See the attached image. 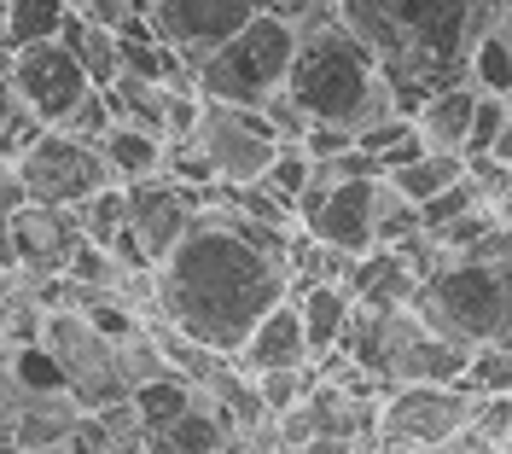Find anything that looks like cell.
Returning <instances> with one entry per match:
<instances>
[{
	"label": "cell",
	"instance_id": "74e56055",
	"mask_svg": "<svg viewBox=\"0 0 512 454\" xmlns=\"http://www.w3.org/2000/svg\"><path fill=\"white\" fill-rule=\"evenodd\" d=\"M59 129L70 134V140H88V146H94L99 134L111 129V105H105V94H99V88H88V94L76 99V111L64 117Z\"/></svg>",
	"mask_w": 512,
	"mask_h": 454
},
{
	"label": "cell",
	"instance_id": "e575fe53",
	"mask_svg": "<svg viewBox=\"0 0 512 454\" xmlns=\"http://www.w3.org/2000/svg\"><path fill=\"white\" fill-rule=\"evenodd\" d=\"M117 367H123V385L128 390L152 385V379H169V361H163L158 338H152L146 326H140L134 338H123V344H117Z\"/></svg>",
	"mask_w": 512,
	"mask_h": 454
},
{
	"label": "cell",
	"instance_id": "f546056e",
	"mask_svg": "<svg viewBox=\"0 0 512 454\" xmlns=\"http://www.w3.org/2000/svg\"><path fill=\"white\" fill-rule=\"evenodd\" d=\"M76 227H82V239H88V245H99V251H105V245H111V239L128 227L123 187L111 181V187H99L94 198H82V204H76Z\"/></svg>",
	"mask_w": 512,
	"mask_h": 454
},
{
	"label": "cell",
	"instance_id": "d4e9b609",
	"mask_svg": "<svg viewBox=\"0 0 512 454\" xmlns=\"http://www.w3.org/2000/svg\"><path fill=\"white\" fill-rule=\"evenodd\" d=\"M460 175H466V158H454V152H419L408 169H396V175H384V181L419 210V204H431L437 193H448Z\"/></svg>",
	"mask_w": 512,
	"mask_h": 454
},
{
	"label": "cell",
	"instance_id": "e0dca14e",
	"mask_svg": "<svg viewBox=\"0 0 512 454\" xmlns=\"http://www.w3.org/2000/svg\"><path fill=\"white\" fill-rule=\"evenodd\" d=\"M466 361H472V350H460V344H448V338H437V332L419 326L414 338L396 350L384 385H460V379H466Z\"/></svg>",
	"mask_w": 512,
	"mask_h": 454
},
{
	"label": "cell",
	"instance_id": "ab89813d",
	"mask_svg": "<svg viewBox=\"0 0 512 454\" xmlns=\"http://www.w3.org/2000/svg\"><path fill=\"white\" fill-rule=\"evenodd\" d=\"M76 12H82V18H88L94 30H111V35L123 30L128 18H134V12H128V0H82Z\"/></svg>",
	"mask_w": 512,
	"mask_h": 454
},
{
	"label": "cell",
	"instance_id": "b9f144b4",
	"mask_svg": "<svg viewBox=\"0 0 512 454\" xmlns=\"http://www.w3.org/2000/svg\"><path fill=\"white\" fill-rule=\"evenodd\" d=\"M489 210H495V222H501V227H507V233H512V187H507V193H501V198H495Z\"/></svg>",
	"mask_w": 512,
	"mask_h": 454
},
{
	"label": "cell",
	"instance_id": "f1b7e54d",
	"mask_svg": "<svg viewBox=\"0 0 512 454\" xmlns=\"http://www.w3.org/2000/svg\"><path fill=\"white\" fill-rule=\"evenodd\" d=\"M466 88L495 94V99L512 94V53L501 47V35H495V30L478 35V41L466 47Z\"/></svg>",
	"mask_w": 512,
	"mask_h": 454
},
{
	"label": "cell",
	"instance_id": "52a82bcc",
	"mask_svg": "<svg viewBox=\"0 0 512 454\" xmlns=\"http://www.w3.org/2000/svg\"><path fill=\"white\" fill-rule=\"evenodd\" d=\"M35 344L59 361V379H64V390L76 396L82 414H99V408H111V402H128L123 367H117V344H105L82 315H70V309H47V315H41V332H35Z\"/></svg>",
	"mask_w": 512,
	"mask_h": 454
},
{
	"label": "cell",
	"instance_id": "3957f363",
	"mask_svg": "<svg viewBox=\"0 0 512 454\" xmlns=\"http://www.w3.org/2000/svg\"><path fill=\"white\" fill-rule=\"evenodd\" d=\"M286 99L309 123H332V129H350V134L396 117L390 82L379 76V59L344 24L297 35V53H291V70H286Z\"/></svg>",
	"mask_w": 512,
	"mask_h": 454
},
{
	"label": "cell",
	"instance_id": "4dcf8cb0",
	"mask_svg": "<svg viewBox=\"0 0 512 454\" xmlns=\"http://www.w3.org/2000/svg\"><path fill=\"white\" fill-rule=\"evenodd\" d=\"M6 379L18 396H59L64 379H59V361L47 356L41 344H12L6 350Z\"/></svg>",
	"mask_w": 512,
	"mask_h": 454
},
{
	"label": "cell",
	"instance_id": "7402d4cb",
	"mask_svg": "<svg viewBox=\"0 0 512 454\" xmlns=\"http://www.w3.org/2000/svg\"><path fill=\"white\" fill-rule=\"evenodd\" d=\"M94 152H99L105 175H111L117 187H128V181H152V175L163 169V140L128 129V123H111V129L94 140Z\"/></svg>",
	"mask_w": 512,
	"mask_h": 454
},
{
	"label": "cell",
	"instance_id": "ffe728a7",
	"mask_svg": "<svg viewBox=\"0 0 512 454\" xmlns=\"http://www.w3.org/2000/svg\"><path fill=\"white\" fill-rule=\"evenodd\" d=\"M291 309H297V326H303L309 361H320V356L338 350L355 303L344 297V286H291Z\"/></svg>",
	"mask_w": 512,
	"mask_h": 454
},
{
	"label": "cell",
	"instance_id": "d6a6232c",
	"mask_svg": "<svg viewBox=\"0 0 512 454\" xmlns=\"http://www.w3.org/2000/svg\"><path fill=\"white\" fill-rule=\"evenodd\" d=\"M460 390L466 396H512V344H483V350H472Z\"/></svg>",
	"mask_w": 512,
	"mask_h": 454
},
{
	"label": "cell",
	"instance_id": "f6af8a7d",
	"mask_svg": "<svg viewBox=\"0 0 512 454\" xmlns=\"http://www.w3.org/2000/svg\"><path fill=\"white\" fill-rule=\"evenodd\" d=\"M507 175H512V169H507Z\"/></svg>",
	"mask_w": 512,
	"mask_h": 454
},
{
	"label": "cell",
	"instance_id": "cb8c5ba5",
	"mask_svg": "<svg viewBox=\"0 0 512 454\" xmlns=\"http://www.w3.org/2000/svg\"><path fill=\"white\" fill-rule=\"evenodd\" d=\"M128 408H134L140 443H146V437H158L163 425H175L192 408V385H187V379H175V373H169V379H152V385L128 390Z\"/></svg>",
	"mask_w": 512,
	"mask_h": 454
},
{
	"label": "cell",
	"instance_id": "277c9868",
	"mask_svg": "<svg viewBox=\"0 0 512 454\" xmlns=\"http://www.w3.org/2000/svg\"><path fill=\"white\" fill-rule=\"evenodd\" d=\"M414 315L460 350L512 344V262H437L419 280Z\"/></svg>",
	"mask_w": 512,
	"mask_h": 454
},
{
	"label": "cell",
	"instance_id": "8fae6325",
	"mask_svg": "<svg viewBox=\"0 0 512 454\" xmlns=\"http://www.w3.org/2000/svg\"><path fill=\"white\" fill-rule=\"evenodd\" d=\"M6 82H12V94L30 105V117L41 129H59L64 117L76 111V99L88 94V76L76 70V59L64 53L59 41H35V47L6 53Z\"/></svg>",
	"mask_w": 512,
	"mask_h": 454
},
{
	"label": "cell",
	"instance_id": "5bb4252c",
	"mask_svg": "<svg viewBox=\"0 0 512 454\" xmlns=\"http://www.w3.org/2000/svg\"><path fill=\"white\" fill-rule=\"evenodd\" d=\"M233 367H239L245 379H256V373H291V367H309V344H303V326H297L291 292H286V303H274V309L251 326V338L239 344Z\"/></svg>",
	"mask_w": 512,
	"mask_h": 454
},
{
	"label": "cell",
	"instance_id": "83f0119b",
	"mask_svg": "<svg viewBox=\"0 0 512 454\" xmlns=\"http://www.w3.org/2000/svg\"><path fill=\"white\" fill-rule=\"evenodd\" d=\"M59 280H64V286H76V292H117V297H123L134 274H123V268L111 262V251H99V245L82 239V245L70 251V262H64Z\"/></svg>",
	"mask_w": 512,
	"mask_h": 454
},
{
	"label": "cell",
	"instance_id": "2e32d148",
	"mask_svg": "<svg viewBox=\"0 0 512 454\" xmlns=\"http://www.w3.org/2000/svg\"><path fill=\"white\" fill-rule=\"evenodd\" d=\"M344 297L355 309H414L419 297V274L408 268L402 251H367L350 262L344 274Z\"/></svg>",
	"mask_w": 512,
	"mask_h": 454
},
{
	"label": "cell",
	"instance_id": "d6986e66",
	"mask_svg": "<svg viewBox=\"0 0 512 454\" xmlns=\"http://www.w3.org/2000/svg\"><path fill=\"white\" fill-rule=\"evenodd\" d=\"M303 408H309V420H315V437H332V443H367L373 437V414H379V402H367V396H350V390L326 385L315 379V390L303 396Z\"/></svg>",
	"mask_w": 512,
	"mask_h": 454
},
{
	"label": "cell",
	"instance_id": "f35d334b",
	"mask_svg": "<svg viewBox=\"0 0 512 454\" xmlns=\"http://www.w3.org/2000/svg\"><path fill=\"white\" fill-rule=\"evenodd\" d=\"M355 146V134L350 129H332V123H309V134L297 140V152L309 163H326V158H338V152H350Z\"/></svg>",
	"mask_w": 512,
	"mask_h": 454
},
{
	"label": "cell",
	"instance_id": "d590c367",
	"mask_svg": "<svg viewBox=\"0 0 512 454\" xmlns=\"http://www.w3.org/2000/svg\"><path fill=\"white\" fill-rule=\"evenodd\" d=\"M501 129H507V99L478 94V105H472V129H466L460 158H489V146H495V134H501Z\"/></svg>",
	"mask_w": 512,
	"mask_h": 454
},
{
	"label": "cell",
	"instance_id": "44dd1931",
	"mask_svg": "<svg viewBox=\"0 0 512 454\" xmlns=\"http://www.w3.org/2000/svg\"><path fill=\"white\" fill-rule=\"evenodd\" d=\"M227 437H233V431L222 425L216 402L192 390V408H187V414H181L175 425H163L158 437H146L140 449H152V454H227Z\"/></svg>",
	"mask_w": 512,
	"mask_h": 454
},
{
	"label": "cell",
	"instance_id": "8d00e7d4",
	"mask_svg": "<svg viewBox=\"0 0 512 454\" xmlns=\"http://www.w3.org/2000/svg\"><path fill=\"white\" fill-rule=\"evenodd\" d=\"M309 169H315V163L303 158L297 146H280V152L268 158V169H262V187H268V193H280L286 204H297V193L309 187Z\"/></svg>",
	"mask_w": 512,
	"mask_h": 454
},
{
	"label": "cell",
	"instance_id": "9a60e30c",
	"mask_svg": "<svg viewBox=\"0 0 512 454\" xmlns=\"http://www.w3.org/2000/svg\"><path fill=\"white\" fill-rule=\"evenodd\" d=\"M82 425V408L76 396L59 390V396H18L12 420H6V437H0V454H30V449H59L76 437Z\"/></svg>",
	"mask_w": 512,
	"mask_h": 454
},
{
	"label": "cell",
	"instance_id": "8992f818",
	"mask_svg": "<svg viewBox=\"0 0 512 454\" xmlns=\"http://www.w3.org/2000/svg\"><path fill=\"white\" fill-rule=\"evenodd\" d=\"M472 420V396L460 385H390L373 414L379 454H425L460 437Z\"/></svg>",
	"mask_w": 512,
	"mask_h": 454
},
{
	"label": "cell",
	"instance_id": "ba28073f",
	"mask_svg": "<svg viewBox=\"0 0 512 454\" xmlns=\"http://www.w3.org/2000/svg\"><path fill=\"white\" fill-rule=\"evenodd\" d=\"M18 181L30 204H53V210H76L82 198H94L99 187H111L105 163L88 140H70L64 129H41L30 146H18Z\"/></svg>",
	"mask_w": 512,
	"mask_h": 454
},
{
	"label": "cell",
	"instance_id": "1f68e13d",
	"mask_svg": "<svg viewBox=\"0 0 512 454\" xmlns=\"http://www.w3.org/2000/svg\"><path fill=\"white\" fill-rule=\"evenodd\" d=\"M489 198H483V187L472 181V175H460L448 193H437L431 204H419V233L431 239V233H443V227H454L460 216H472V210H483Z\"/></svg>",
	"mask_w": 512,
	"mask_h": 454
},
{
	"label": "cell",
	"instance_id": "6da1fadb",
	"mask_svg": "<svg viewBox=\"0 0 512 454\" xmlns=\"http://www.w3.org/2000/svg\"><path fill=\"white\" fill-rule=\"evenodd\" d=\"M286 292L291 274L280 262H268L227 227L198 216L187 239L152 268V321L181 332L198 350L239 356L251 326L274 303H286Z\"/></svg>",
	"mask_w": 512,
	"mask_h": 454
},
{
	"label": "cell",
	"instance_id": "ac0fdd59",
	"mask_svg": "<svg viewBox=\"0 0 512 454\" xmlns=\"http://www.w3.org/2000/svg\"><path fill=\"white\" fill-rule=\"evenodd\" d=\"M472 105H478V88H466V82L437 88V94L414 111V140L425 152H454V158H460L466 129H472Z\"/></svg>",
	"mask_w": 512,
	"mask_h": 454
},
{
	"label": "cell",
	"instance_id": "7bdbcfd3",
	"mask_svg": "<svg viewBox=\"0 0 512 454\" xmlns=\"http://www.w3.org/2000/svg\"><path fill=\"white\" fill-rule=\"evenodd\" d=\"M0 59H6V12H0Z\"/></svg>",
	"mask_w": 512,
	"mask_h": 454
},
{
	"label": "cell",
	"instance_id": "30bf717a",
	"mask_svg": "<svg viewBox=\"0 0 512 454\" xmlns=\"http://www.w3.org/2000/svg\"><path fill=\"white\" fill-rule=\"evenodd\" d=\"M256 18V0H158L146 12V24L158 35V47H169L187 70H198L222 41L245 30Z\"/></svg>",
	"mask_w": 512,
	"mask_h": 454
},
{
	"label": "cell",
	"instance_id": "5b68a950",
	"mask_svg": "<svg viewBox=\"0 0 512 454\" xmlns=\"http://www.w3.org/2000/svg\"><path fill=\"white\" fill-rule=\"evenodd\" d=\"M291 53H297V35H291L280 18L256 12L233 41H222L204 65L192 70V76H198V99H210V105H239V111H262L268 99L286 88Z\"/></svg>",
	"mask_w": 512,
	"mask_h": 454
},
{
	"label": "cell",
	"instance_id": "603a6c76",
	"mask_svg": "<svg viewBox=\"0 0 512 454\" xmlns=\"http://www.w3.org/2000/svg\"><path fill=\"white\" fill-rule=\"evenodd\" d=\"M59 47L76 59V70L88 76V88H99V94H105V88L117 82V35L94 30L82 12H70V18L59 24Z\"/></svg>",
	"mask_w": 512,
	"mask_h": 454
},
{
	"label": "cell",
	"instance_id": "7c38bea8",
	"mask_svg": "<svg viewBox=\"0 0 512 454\" xmlns=\"http://www.w3.org/2000/svg\"><path fill=\"white\" fill-rule=\"evenodd\" d=\"M76 245H82L76 210L24 204V210L12 216V251H18V274H24V280H59Z\"/></svg>",
	"mask_w": 512,
	"mask_h": 454
},
{
	"label": "cell",
	"instance_id": "60d3db41",
	"mask_svg": "<svg viewBox=\"0 0 512 454\" xmlns=\"http://www.w3.org/2000/svg\"><path fill=\"white\" fill-rule=\"evenodd\" d=\"M30 198H24V181H18V169L12 163H0V216H18Z\"/></svg>",
	"mask_w": 512,
	"mask_h": 454
},
{
	"label": "cell",
	"instance_id": "ee69618b",
	"mask_svg": "<svg viewBox=\"0 0 512 454\" xmlns=\"http://www.w3.org/2000/svg\"><path fill=\"white\" fill-rule=\"evenodd\" d=\"M30 454H64V443H59V449H30Z\"/></svg>",
	"mask_w": 512,
	"mask_h": 454
},
{
	"label": "cell",
	"instance_id": "4fadbf2b",
	"mask_svg": "<svg viewBox=\"0 0 512 454\" xmlns=\"http://www.w3.org/2000/svg\"><path fill=\"white\" fill-rule=\"evenodd\" d=\"M303 233L338 251V257H367L373 251V181H344L303 216Z\"/></svg>",
	"mask_w": 512,
	"mask_h": 454
},
{
	"label": "cell",
	"instance_id": "836d02e7",
	"mask_svg": "<svg viewBox=\"0 0 512 454\" xmlns=\"http://www.w3.org/2000/svg\"><path fill=\"white\" fill-rule=\"evenodd\" d=\"M251 390H256V402H262V414H268V420H280L286 408H297V402L315 390V367H291V373H256Z\"/></svg>",
	"mask_w": 512,
	"mask_h": 454
},
{
	"label": "cell",
	"instance_id": "4316f807",
	"mask_svg": "<svg viewBox=\"0 0 512 454\" xmlns=\"http://www.w3.org/2000/svg\"><path fill=\"white\" fill-rule=\"evenodd\" d=\"M419 239V210L390 181H373V251H402Z\"/></svg>",
	"mask_w": 512,
	"mask_h": 454
},
{
	"label": "cell",
	"instance_id": "484cf974",
	"mask_svg": "<svg viewBox=\"0 0 512 454\" xmlns=\"http://www.w3.org/2000/svg\"><path fill=\"white\" fill-rule=\"evenodd\" d=\"M6 12V53L35 47V41H59V24L70 18L64 0H0Z\"/></svg>",
	"mask_w": 512,
	"mask_h": 454
},
{
	"label": "cell",
	"instance_id": "9c48e42d",
	"mask_svg": "<svg viewBox=\"0 0 512 454\" xmlns=\"http://www.w3.org/2000/svg\"><path fill=\"white\" fill-rule=\"evenodd\" d=\"M192 146L216 169L222 187H251L262 181L268 158L280 152L274 129L262 123V111H239V105H210L198 99V123H192Z\"/></svg>",
	"mask_w": 512,
	"mask_h": 454
},
{
	"label": "cell",
	"instance_id": "7a4b0ae2",
	"mask_svg": "<svg viewBox=\"0 0 512 454\" xmlns=\"http://www.w3.org/2000/svg\"><path fill=\"white\" fill-rule=\"evenodd\" d=\"M338 18L384 82L419 94L466 82V0H338Z\"/></svg>",
	"mask_w": 512,
	"mask_h": 454
}]
</instances>
